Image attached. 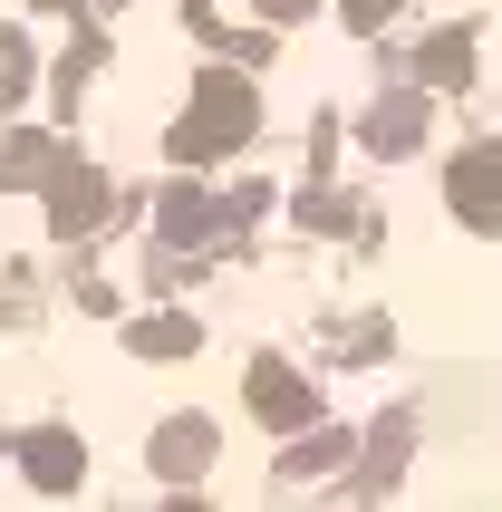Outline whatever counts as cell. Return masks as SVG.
<instances>
[{
	"label": "cell",
	"instance_id": "13",
	"mask_svg": "<svg viewBox=\"0 0 502 512\" xmlns=\"http://www.w3.org/2000/svg\"><path fill=\"white\" fill-rule=\"evenodd\" d=\"M251 10H261V20H309L319 0H251Z\"/></svg>",
	"mask_w": 502,
	"mask_h": 512
},
{
	"label": "cell",
	"instance_id": "4",
	"mask_svg": "<svg viewBox=\"0 0 502 512\" xmlns=\"http://www.w3.org/2000/svg\"><path fill=\"white\" fill-rule=\"evenodd\" d=\"M213 455H223L213 416H165V426H155V474H165V484H203Z\"/></svg>",
	"mask_w": 502,
	"mask_h": 512
},
{
	"label": "cell",
	"instance_id": "5",
	"mask_svg": "<svg viewBox=\"0 0 502 512\" xmlns=\"http://www.w3.org/2000/svg\"><path fill=\"white\" fill-rule=\"evenodd\" d=\"M242 397H251V416H261V426H309V416H319L309 377H300V368H280V358H251Z\"/></svg>",
	"mask_w": 502,
	"mask_h": 512
},
{
	"label": "cell",
	"instance_id": "9",
	"mask_svg": "<svg viewBox=\"0 0 502 512\" xmlns=\"http://www.w3.org/2000/svg\"><path fill=\"white\" fill-rule=\"evenodd\" d=\"M58 155H68L58 136H10V155H0V184H49Z\"/></svg>",
	"mask_w": 502,
	"mask_h": 512
},
{
	"label": "cell",
	"instance_id": "7",
	"mask_svg": "<svg viewBox=\"0 0 502 512\" xmlns=\"http://www.w3.org/2000/svg\"><path fill=\"white\" fill-rule=\"evenodd\" d=\"M10 455H20V474H29L39 493H68V484L87 474V455H78V435H68V426H29Z\"/></svg>",
	"mask_w": 502,
	"mask_h": 512
},
{
	"label": "cell",
	"instance_id": "12",
	"mask_svg": "<svg viewBox=\"0 0 502 512\" xmlns=\"http://www.w3.org/2000/svg\"><path fill=\"white\" fill-rule=\"evenodd\" d=\"M396 20V0H348V29H387Z\"/></svg>",
	"mask_w": 502,
	"mask_h": 512
},
{
	"label": "cell",
	"instance_id": "2",
	"mask_svg": "<svg viewBox=\"0 0 502 512\" xmlns=\"http://www.w3.org/2000/svg\"><path fill=\"white\" fill-rule=\"evenodd\" d=\"M445 203H454V223H474V232H502V145H464L445 165Z\"/></svg>",
	"mask_w": 502,
	"mask_h": 512
},
{
	"label": "cell",
	"instance_id": "1",
	"mask_svg": "<svg viewBox=\"0 0 502 512\" xmlns=\"http://www.w3.org/2000/svg\"><path fill=\"white\" fill-rule=\"evenodd\" d=\"M251 126H261L251 78H242V68H203L194 107L174 116V136H165V155H174V165H223L232 145H251Z\"/></svg>",
	"mask_w": 502,
	"mask_h": 512
},
{
	"label": "cell",
	"instance_id": "10",
	"mask_svg": "<svg viewBox=\"0 0 502 512\" xmlns=\"http://www.w3.org/2000/svg\"><path fill=\"white\" fill-rule=\"evenodd\" d=\"M194 339H203L194 319H136V329H126V348H136V358H184Z\"/></svg>",
	"mask_w": 502,
	"mask_h": 512
},
{
	"label": "cell",
	"instance_id": "8",
	"mask_svg": "<svg viewBox=\"0 0 502 512\" xmlns=\"http://www.w3.org/2000/svg\"><path fill=\"white\" fill-rule=\"evenodd\" d=\"M464 78H474V39H464V29H445V39L416 49V87L425 97H445V87H464Z\"/></svg>",
	"mask_w": 502,
	"mask_h": 512
},
{
	"label": "cell",
	"instance_id": "11",
	"mask_svg": "<svg viewBox=\"0 0 502 512\" xmlns=\"http://www.w3.org/2000/svg\"><path fill=\"white\" fill-rule=\"evenodd\" d=\"M29 78H39V68H29V39H20V29H0V116L29 97Z\"/></svg>",
	"mask_w": 502,
	"mask_h": 512
},
{
	"label": "cell",
	"instance_id": "3",
	"mask_svg": "<svg viewBox=\"0 0 502 512\" xmlns=\"http://www.w3.org/2000/svg\"><path fill=\"white\" fill-rule=\"evenodd\" d=\"M107 203H116V184H107L97 165H78V155H58V165H49V232L78 242V232L107 223Z\"/></svg>",
	"mask_w": 502,
	"mask_h": 512
},
{
	"label": "cell",
	"instance_id": "6",
	"mask_svg": "<svg viewBox=\"0 0 502 512\" xmlns=\"http://www.w3.org/2000/svg\"><path fill=\"white\" fill-rule=\"evenodd\" d=\"M358 136H367V155H416V145H425V87L406 78L396 97H377Z\"/></svg>",
	"mask_w": 502,
	"mask_h": 512
}]
</instances>
